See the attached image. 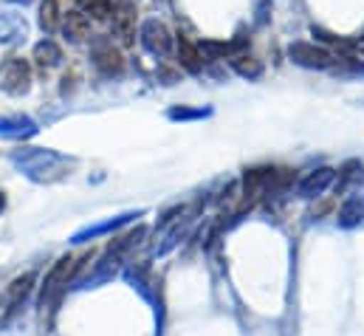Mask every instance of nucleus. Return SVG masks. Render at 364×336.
Masks as SVG:
<instances>
[{"label": "nucleus", "mask_w": 364, "mask_h": 336, "mask_svg": "<svg viewBox=\"0 0 364 336\" xmlns=\"http://www.w3.org/2000/svg\"><path fill=\"white\" fill-rule=\"evenodd\" d=\"M91 63L102 77H119L124 71V54L110 37H93L91 43Z\"/></svg>", "instance_id": "20e7f679"}, {"label": "nucleus", "mask_w": 364, "mask_h": 336, "mask_svg": "<svg viewBox=\"0 0 364 336\" xmlns=\"http://www.w3.org/2000/svg\"><path fill=\"white\" fill-rule=\"evenodd\" d=\"M0 133L14 136V139H26V136L37 133V125L28 116H11V119H0Z\"/></svg>", "instance_id": "ddd939ff"}, {"label": "nucleus", "mask_w": 364, "mask_h": 336, "mask_svg": "<svg viewBox=\"0 0 364 336\" xmlns=\"http://www.w3.org/2000/svg\"><path fill=\"white\" fill-rule=\"evenodd\" d=\"M110 26H113V34L124 46H130L133 37H136V3L133 0H113Z\"/></svg>", "instance_id": "423d86ee"}, {"label": "nucleus", "mask_w": 364, "mask_h": 336, "mask_svg": "<svg viewBox=\"0 0 364 336\" xmlns=\"http://www.w3.org/2000/svg\"><path fill=\"white\" fill-rule=\"evenodd\" d=\"M173 51H176V57H178V68L186 71V74H195V77H198V74L206 68V63H209V60L203 57L200 46L192 43L186 34H178V37H176V48H173Z\"/></svg>", "instance_id": "0eeeda50"}, {"label": "nucleus", "mask_w": 364, "mask_h": 336, "mask_svg": "<svg viewBox=\"0 0 364 336\" xmlns=\"http://www.w3.org/2000/svg\"><path fill=\"white\" fill-rule=\"evenodd\" d=\"M159 77L164 80V85H176L181 80V68H167V65H161V68H159Z\"/></svg>", "instance_id": "6ab92c4d"}, {"label": "nucleus", "mask_w": 364, "mask_h": 336, "mask_svg": "<svg viewBox=\"0 0 364 336\" xmlns=\"http://www.w3.org/2000/svg\"><path fill=\"white\" fill-rule=\"evenodd\" d=\"M333 181H336V169H333V167H319V169H314V172H308V175L299 181L296 192H299V198L314 201V198L325 195V192L333 187Z\"/></svg>", "instance_id": "6e6552de"}, {"label": "nucleus", "mask_w": 364, "mask_h": 336, "mask_svg": "<svg viewBox=\"0 0 364 336\" xmlns=\"http://www.w3.org/2000/svg\"><path fill=\"white\" fill-rule=\"evenodd\" d=\"M60 20H63L60 3H57V0H43V3H40V28H43L46 34H54V31L60 28Z\"/></svg>", "instance_id": "dca6fc26"}, {"label": "nucleus", "mask_w": 364, "mask_h": 336, "mask_svg": "<svg viewBox=\"0 0 364 336\" xmlns=\"http://www.w3.org/2000/svg\"><path fill=\"white\" fill-rule=\"evenodd\" d=\"M359 48H362V54H364V34H362V40H359Z\"/></svg>", "instance_id": "5701e85b"}, {"label": "nucleus", "mask_w": 364, "mask_h": 336, "mask_svg": "<svg viewBox=\"0 0 364 336\" xmlns=\"http://www.w3.org/2000/svg\"><path fill=\"white\" fill-rule=\"evenodd\" d=\"M3 206H6V198H3V192H0V209H3Z\"/></svg>", "instance_id": "4be33fe9"}, {"label": "nucleus", "mask_w": 364, "mask_h": 336, "mask_svg": "<svg viewBox=\"0 0 364 336\" xmlns=\"http://www.w3.org/2000/svg\"><path fill=\"white\" fill-rule=\"evenodd\" d=\"M0 88L9 93V96H23L28 93L31 88V63L26 57H6L0 63Z\"/></svg>", "instance_id": "7ed1b4c3"}, {"label": "nucleus", "mask_w": 364, "mask_h": 336, "mask_svg": "<svg viewBox=\"0 0 364 336\" xmlns=\"http://www.w3.org/2000/svg\"><path fill=\"white\" fill-rule=\"evenodd\" d=\"M31 60H34V65H37L43 74H48L51 68H57V65L63 63V48H60L51 37H46V40H40V43L34 46Z\"/></svg>", "instance_id": "9d476101"}, {"label": "nucleus", "mask_w": 364, "mask_h": 336, "mask_svg": "<svg viewBox=\"0 0 364 336\" xmlns=\"http://www.w3.org/2000/svg\"><path fill=\"white\" fill-rule=\"evenodd\" d=\"M336 77H364V63L350 54H336V63L331 68Z\"/></svg>", "instance_id": "f3484780"}, {"label": "nucleus", "mask_w": 364, "mask_h": 336, "mask_svg": "<svg viewBox=\"0 0 364 336\" xmlns=\"http://www.w3.org/2000/svg\"><path fill=\"white\" fill-rule=\"evenodd\" d=\"M85 260H91V254H85V257H80V260H74L71 254H65V257H60V260L51 266V271H48L46 280H43V291H40V305H43V308H46V303L57 300L60 291L68 288V283L77 277V271L82 268Z\"/></svg>", "instance_id": "f257e3e1"}, {"label": "nucleus", "mask_w": 364, "mask_h": 336, "mask_svg": "<svg viewBox=\"0 0 364 336\" xmlns=\"http://www.w3.org/2000/svg\"><path fill=\"white\" fill-rule=\"evenodd\" d=\"M31 288H34V274H31V271L23 274V277H17V280L9 285V294H6V311L14 314V311L23 305V300L31 294Z\"/></svg>", "instance_id": "f8f14e48"}, {"label": "nucleus", "mask_w": 364, "mask_h": 336, "mask_svg": "<svg viewBox=\"0 0 364 336\" xmlns=\"http://www.w3.org/2000/svg\"><path fill=\"white\" fill-rule=\"evenodd\" d=\"M288 60L299 68H308V71H331L333 63H336V54L319 43H291L288 46Z\"/></svg>", "instance_id": "f03ea898"}, {"label": "nucleus", "mask_w": 364, "mask_h": 336, "mask_svg": "<svg viewBox=\"0 0 364 336\" xmlns=\"http://www.w3.org/2000/svg\"><path fill=\"white\" fill-rule=\"evenodd\" d=\"M60 28H63V34H65L68 43H85V40H91V20L80 9L65 11L63 20H60Z\"/></svg>", "instance_id": "1a4fd4ad"}, {"label": "nucleus", "mask_w": 364, "mask_h": 336, "mask_svg": "<svg viewBox=\"0 0 364 336\" xmlns=\"http://www.w3.org/2000/svg\"><path fill=\"white\" fill-rule=\"evenodd\" d=\"M88 20H110L113 11V0H80L77 6Z\"/></svg>", "instance_id": "a211bd4d"}, {"label": "nucleus", "mask_w": 364, "mask_h": 336, "mask_svg": "<svg viewBox=\"0 0 364 336\" xmlns=\"http://www.w3.org/2000/svg\"><path fill=\"white\" fill-rule=\"evenodd\" d=\"M362 175H364L362 162H356V159L345 162L342 169H339V178H336V195H339V192H345V189H350L356 181H362Z\"/></svg>", "instance_id": "2eb2a0df"}, {"label": "nucleus", "mask_w": 364, "mask_h": 336, "mask_svg": "<svg viewBox=\"0 0 364 336\" xmlns=\"http://www.w3.org/2000/svg\"><path fill=\"white\" fill-rule=\"evenodd\" d=\"M139 40H141L144 51L159 57V60L170 57L173 48H176V37H173V31L161 20H144L141 28H139Z\"/></svg>", "instance_id": "39448f33"}, {"label": "nucleus", "mask_w": 364, "mask_h": 336, "mask_svg": "<svg viewBox=\"0 0 364 336\" xmlns=\"http://www.w3.org/2000/svg\"><path fill=\"white\" fill-rule=\"evenodd\" d=\"M364 221V201L362 198H350L339 206V226H359Z\"/></svg>", "instance_id": "4468645a"}, {"label": "nucleus", "mask_w": 364, "mask_h": 336, "mask_svg": "<svg viewBox=\"0 0 364 336\" xmlns=\"http://www.w3.org/2000/svg\"><path fill=\"white\" fill-rule=\"evenodd\" d=\"M77 83H80V74H77V71H65V74H63V88H60L63 96H68V93L77 88Z\"/></svg>", "instance_id": "412c9836"}, {"label": "nucleus", "mask_w": 364, "mask_h": 336, "mask_svg": "<svg viewBox=\"0 0 364 336\" xmlns=\"http://www.w3.org/2000/svg\"><path fill=\"white\" fill-rule=\"evenodd\" d=\"M170 116H173V119H200V116H206V110H189V107H173V110H170Z\"/></svg>", "instance_id": "aec40b11"}, {"label": "nucleus", "mask_w": 364, "mask_h": 336, "mask_svg": "<svg viewBox=\"0 0 364 336\" xmlns=\"http://www.w3.org/2000/svg\"><path fill=\"white\" fill-rule=\"evenodd\" d=\"M229 65H232V71H235L237 77H243V80H260V77H263V60H257V57L249 54V51L232 54V57H229Z\"/></svg>", "instance_id": "9b49d317"}]
</instances>
